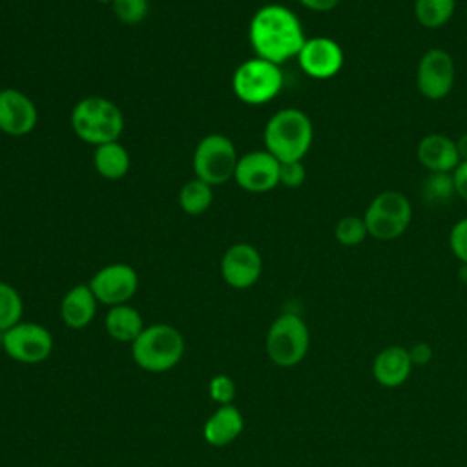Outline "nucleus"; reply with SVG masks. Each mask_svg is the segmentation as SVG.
Segmentation results:
<instances>
[{"instance_id":"2f4dec72","label":"nucleus","mask_w":467,"mask_h":467,"mask_svg":"<svg viewBox=\"0 0 467 467\" xmlns=\"http://www.w3.org/2000/svg\"><path fill=\"white\" fill-rule=\"evenodd\" d=\"M452 181L456 195L467 202V162H460L456 166V170L452 171Z\"/></svg>"},{"instance_id":"b1692460","label":"nucleus","mask_w":467,"mask_h":467,"mask_svg":"<svg viewBox=\"0 0 467 467\" xmlns=\"http://www.w3.org/2000/svg\"><path fill=\"white\" fill-rule=\"evenodd\" d=\"M24 314V301L18 290L4 281H0V330H9L20 323Z\"/></svg>"},{"instance_id":"c85d7f7f","label":"nucleus","mask_w":467,"mask_h":467,"mask_svg":"<svg viewBox=\"0 0 467 467\" xmlns=\"http://www.w3.org/2000/svg\"><path fill=\"white\" fill-rule=\"evenodd\" d=\"M306 179V170L303 161H288L279 166V184L285 188H299Z\"/></svg>"},{"instance_id":"2eb2a0df","label":"nucleus","mask_w":467,"mask_h":467,"mask_svg":"<svg viewBox=\"0 0 467 467\" xmlns=\"http://www.w3.org/2000/svg\"><path fill=\"white\" fill-rule=\"evenodd\" d=\"M343 49L341 46L328 38V36H314L306 38L299 55L297 62L301 69L312 78H330L343 67Z\"/></svg>"},{"instance_id":"1a4fd4ad","label":"nucleus","mask_w":467,"mask_h":467,"mask_svg":"<svg viewBox=\"0 0 467 467\" xmlns=\"http://www.w3.org/2000/svg\"><path fill=\"white\" fill-rule=\"evenodd\" d=\"M51 332L36 323H16L4 332L5 354L24 365H36L46 361L53 352Z\"/></svg>"},{"instance_id":"dca6fc26","label":"nucleus","mask_w":467,"mask_h":467,"mask_svg":"<svg viewBox=\"0 0 467 467\" xmlns=\"http://www.w3.org/2000/svg\"><path fill=\"white\" fill-rule=\"evenodd\" d=\"M416 157L429 173H452L460 164L456 140L443 133L425 135L416 148Z\"/></svg>"},{"instance_id":"6ab92c4d","label":"nucleus","mask_w":467,"mask_h":467,"mask_svg":"<svg viewBox=\"0 0 467 467\" xmlns=\"http://www.w3.org/2000/svg\"><path fill=\"white\" fill-rule=\"evenodd\" d=\"M243 429H244V420L241 410L232 403L219 405V409L204 421L202 438L212 447H224L234 440H237Z\"/></svg>"},{"instance_id":"4be33fe9","label":"nucleus","mask_w":467,"mask_h":467,"mask_svg":"<svg viewBox=\"0 0 467 467\" xmlns=\"http://www.w3.org/2000/svg\"><path fill=\"white\" fill-rule=\"evenodd\" d=\"M213 202V186L201 179H192L184 182L179 192V206L188 215H201L204 213Z\"/></svg>"},{"instance_id":"e433bc0d","label":"nucleus","mask_w":467,"mask_h":467,"mask_svg":"<svg viewBox=\"0 0 467 467\" xmlns=\"http://www.w3.org/2000/svg\"><path fill=\"white\" fill-rule=\"evenodd\" d=\"M99 2H100V4H111L113 0H99Z\"/></svg>"},{"instance_id":"6e6552de","label":"nucleus","mask_w":467,"mask_h":467,"mask_svg":"<svg viewBox=\"0 0 467 467\" xmlns=\"http://www.w3.org/2000/svg\"><path fill=\"white\" fill-rule=\"evenodd\" d=\"M239 155L234 142L223 133H210L199 140L192 166L197 179L210 186H221L234 179Z\"/></svg>"},{"instance_id":"7ed1b4c3","label":"nucleus","mask_w":467,"mask_h":467,"mask_svg":"<svg viewBox=\"0 0 467 467\" xmlns=\"http://www.w3.org/2000/svg\"><path fill=\"white\" fill-rule=\"evenodd\" d=\"M71 128L82 142L97 148L119 140L124 131V115L106 97H84L71 109Z\"/></svg>"},{"instance_id":"ddd939ff","label":"nucleus","mask_w":467,"mask_h":467,"mask_svg":"<svg viewBox=\"0 0 467 467\" xmlns=\"http://www.w3.org/2000/svg\"><path fill=\"white\" fill-rule=\"evenodd\" d=\"M221 275L232 288L244 290L257 283L263 272V259L255 246L248 243L232 244L221 257Z\"/></svg>"},{"instance_id":"72a5a7b5","label":"nucleus","mask_w":467,"mask_h":467,"mask_svg":"<svg viewBox=\"0 0 467 467\" xmlns=\"http://www.w3.org/2000/svg\"><path fill=\"white\" fill-rule=\"evenodd\" d=\"M456 150L460 155V162H467V133H463L456 139Z\"/></svg>"},{"instance_id":"20e7f679","label":"nucleus","mask_w":467,"mask_h":467,"mask_svg":"<svg viewBox=\"0 0 467 467\" xmlns=\"http://www.w3.org/2000/svg\"><path fill=\"white\" fill-rule=\"evenodd\" d=\"M184 354V337L171 325L146 327L131 343L135 365L148 372H166L173 368Z\"/></svg>"},{"instance_id":"bb28decb","label":"nucleus","mask_w":467,"mask_h":467,"mask_svg":"<svg viewBox=\"0 0 467 467\" xmlns=\"http://www.w3.org/2000/svg\"><path fill=\"white\" fill-rule=\"evenodd\" d=\"M111 9L115 18L124 26H137L140 24L150 9L148 0H113Z\"/></svg>"},{"instance_id":"473e14b6","label":"nucleus","mask_w":467,"mask_h":467,"mask_svg":"<svg viewBox=\"0 0 467 467\" xmlns=\"http://www.w3.org/2000/svg\"><path fill=\"white\" fill-rule=\"evenodd\" d=\"M303 7L310 9V11H316V13H327V11H332L339 5L341 0H297Z\"/></svg>"},{"instance_id":"f8f14e48","label":"nucleus","mask_w":467,"mask_h":467,"mask_svg":"<svg viewBox=\"0 0 467 467\" xmlns=\"http://www.w3.org/2000/svg\"><path fill=\"white\" fill-rule=\"evenodd\" d=\"M281 162L266 150L248 151L239 157L234 181L250 193H265L279 184Z\"/></svg>"},{"instance_id":"c756f323","label":"nucleus","mask_w":467,"mask_h":467,"mask_svg":"<svg viewBox=\"0 0 467 467\" xmlns=\"http://www.w3.org/2000/svg\"><path fill=\"white\" fill-rule=\"evenodd\" d=\"M449 246L452 250V254L456 255V259H460L462 263L467 265V217L460 219L451 234H449Z\"/></svg>"},{"instance_id":"f704fd0d","label":"nucleus","mask_w":467,"mask_h":467,"mask_svg":"<svg viewBox=\"0 0 467 467\" xmlns=\"http://www.w3.org/2000/svg\"><path fill=\"white\" fill-rule=\"evenodd\" d=\"M458 277H460L462 283L467 285V265H465V263H462V266H460V270H458Z\"/></svg>"},{"instance_id":"393cba45","label":"nucleus","mask_w":467,"mask_h":467,"mask_svg":"<svg viewBox=\"0 0 467 467\" xmlns=\"http://www.w3.org/2000/svg\"><path fill=\"white\" fill-rule=\"evenodd\" d=\"M421 195L429 204L447 202L452 195H456L452 173H429L421 186Z\"/></svg>"},{"instance_id":"9b49d317","label":"nucleus","mask_w":467,"mask_h":467,"mask_svg":"<svg viewBox=\"0 0 467 467\" xmlns=\"http://www.w3.org/2000/svg\"><path fill=\"white\" fill-rule=\"evenodd\" d=\"M97 301L117 306L126 305L139 288V275L133 266L126 263H113L102 266L88 283Z\"/></svg>"},{"instance_id":"423d86ee","label":"nucleus","mask_w":467,"mask_h":467,"mask_svg":"<svg viewBox=\"0 0 467 467\" xmlns=\"http://www.w3.org/2000/svg\"><path fill=\"white\" fill-rule=\"evenodd\" d=\"M310 347V332L306 323L292 312L281 314L266 332V354L283 368L299 365Z\"/></svg>"},{"instance_id":"f3484780","label":"nucleus","mask_w":467,"mask_h":467,"mask_svg":"<svg viewBox=\"0 0 467 467\" xmlns=\"http://www.w3.org/2000/svg\"><path fill=\"white\" fill-rule=\"evenodd\" d=\"M412 367L414 365L410 361L409 348L392 345L376 354L372 363V376L379 385L394 389L409 379Z\"/></svg>"},{"instance_id":"cd10ccee","label":"nucleus","mask_w":467,"mask_h":467,"mask_svg":"<svg viewBox=\"0 0 467 467\" xmlns=\"http://www.w3.org/2000/svg\"><path fill=\"white\" fill-rule=\"evenodd\" d=\"M208 392L210 398L217 403V405H230L235 398V383L230 376L226 374H217L210 379L208 385Z\"/></svg>"},{"instance_id":"aec40b11","label":"nucleus","mask_w":467,"mask_h":467,"mask_svg":"<svg viewBox=\"0 0 467 467\" xmlns=\"http://www.w3.org/2000/svg\"><path fill=\"white\" fill-rule=\"evenodd\" d=\"M104 327L109 337L120 343H133L139 337V334L144 330L142 316L139 314V310H135L128 303L111 306L106 314Z\"/></svg>"},{"instance_id":"4468645a","label":"nucleus","mask_w":467,"mask_h":467,"mask_svg":"<svg viewBox=\"0 0 467 467\" xmlns=\"http://www.w3.org/2000/svg\"><path fill=\"white\" fill-rule=\"evenodd\" d=\"M38 122L36 104L20 89H0V131L9 137L29 135Z\"/></svg>"},{"instance_id":"39448f33","label":"nucleus","mask_w":467,"mask_h":467,"mask_svg":"<svg viewBox=\"0 0 467 467\" xmlns=\"http://www.w3.org/2000/svg\"><path fill=\"white\" fill-rule=\"evenodd\" d=\"M281 88V67L261 57H252L241 62L232 77V89L235 97L250 106H261L274 100Z\"/></svg>"},{"instance_id":"0eeeda50","label":"nucleus","mask_w":467,"mask_h":467,"mask_svg":"<svg viewBox=\"0 0 467 467\" xmlns=\"http://www.w3.org/2000/svg\"><path fill=\"white\" fill-rule=\"evenodd\" d=\"M412 206L401 192L378 193L365 210L363 221L370 237L379 241L398 239L410 224Z\"/></svg>"},{"instance_id":"7c9ffc66","label":"nucleus","mask_w":467,"mask_h":467,"mask_svg":"<svg viewBox=\"0 0 467 467\" xmlns=\"http://www.w3.org/2000/svg\"><path fill=\"white\" fill-rule=\"evenodd\" d=\"M412 365H427L432 359V347L429 343H416L409 348Z\"/></svg>"},{"instance_id":"a878e982","label":"nucleus","mask_w":467,"mask_h":467,"mask_svg":"<svg viewBox=\"0 0 467 467\" xmlns=\"http://www.w3.org/2000/svg\"><path fill=\"white\" fill-rule=\"evenodd\" d=\"M334 235H336V241L343 246H358L365 241L368 232H367L363 217L345 215L336 223Z\"/></svg>"},{"instance_id":"412c9836","label":"nucleus","mask_w":467,"mask_h":467,"mask_svg":"<svg viewBox=\"0 0 467 467\" xmlns=\"http://www.w3.org/2000/svg\"><path fill=\"white\" fill-rule=\"evenodd\" d=\"M130 164V153L119 140L106 142L95 148L93 166L97 173L108 181L122 179L128 173Z\"/></svg>"},{"instance_id":"c9c22d12","label":"nucleus","mask_w":467,"mask_h":467,"mask_svg":"<svg viewBox=\"0 0 467 467\" xmlns=\"http://www.w3.org/2000/svg\"><path fill=\"white\" fill-rule=\"evenodd\" d=\"M0 348H4V330H0Z\"/></svg>"},{"instance_id":"9d476101","label":"nucleus","mask_w":467,"mask_h":467,"mask_svg":"<svg viewBox=\"0 0 467 467\" xmlns=\"http://www.w3.org/2000/svg\"><path fill=\"white\" fill-rule=\"evenodd\" d=\"M454 58L441 47L425 51L416 67L418 91L429 100L445 99L454 86Z\"/></svg>"},{"instance_id":"a211bd4d","label":"nucleus","mask_w":467,"mask_h":467,"mask_svg":"<svg viewBox=\"0 0 467 467\" xmlns=\"http://www.w3.org/2000/svg\"><path fill=\"white\" fill-rule=\"evenodd\" d=\"M97 297L89 285H77L66 292L60 303V317L73 330L86 328L97 314Z\"/></svg>"},{"instance_id":"f257e3e1","label":"nucleus","mask_w":467,"mask_h":467,"mask_svg":"<svg viewBox=\"0 0 467 467\" xmlns=\"http://www.w3.org/2000/svg\"><path fill=\"white\" fill-rule=\"evenodd\" d=\"M248 40L255 57L283 64L297 58L306 36L294 11L281 4L259 7L248 26Z\"/></svg>"},{"instance_id":"5701e85b","label":"nucleus","mask_w":467,"mask_h":467,"mask_svg":"<svg viewBox=\"0 0 467 467\" xmlns=\"http://www.w3.org/2000/svg\"><path fill=\"white\" fill-rule=\"evenodd\" d=\"M454 7L456 0H416L414 16L420 26L427 29H438L451 20Z\"/></svg>"},{"instance_id":"f03ea898","label":"nucleus","mask_w":467,"mask_h":467,"mask_svg":"<svg viewBox=\"0 0 467 467\" xmlns=\"http://www.w3.org/2000/svg\"><path fill=\"white\" fill-rule=\"evenodd\" d=\"M265 150L279 162L303 161L314 140L312 120L297 108L275 111L263 131Z\"/></svg>"}]
</instances>
